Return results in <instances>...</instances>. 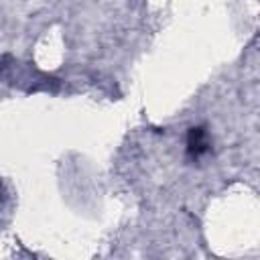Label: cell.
Instances as JSON below:
<instances>
[{
	"label": "cell",
	"mask_w": 260,
	"mask_h": 260,
	"mask_svg": "<svg viewBox=\"0 0 260 260\" xmlns=\"http://www.w3.org/2000/svg\"><path fill=\"white\" fill-rule=\"evenodd\" d=\"M211 150V140H209V134L205 128L201 126H193L189 128V134H187V152L191 158H199L203 154H207Z\"/></svg>",
	"instance_id": "6da1fadb"
}]
</instances>
